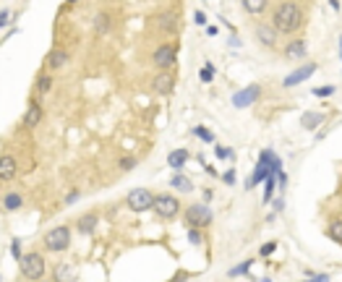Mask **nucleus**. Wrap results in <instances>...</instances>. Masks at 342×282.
<instances>
[{"label": "nucleus", "mask_w": 342, "mask_h": 282, "mask_svg": "<svg viewBox=\"0 0 342 282\" xmlns=\"http://www.w3.org/2000/svg\"><path fill=\"white\" fill-rule=\"evenodd\" d=\"M73 277H76V269L68 264V262H63V264L55 266V280H58V282H71Z\"/></svg>", "instance_id": "nucleus-19"}, {"label": "nucleus", "mask_w": 342, "mask_h": 282, "mask_svg": "<svg viewBox=\"0 0 342 282\" xmlns=\"http://www.w3.org/2000/svg\"><path fill=\"white\" fill-rule=\"evenodd\" d=\"M256 92H259L256 86H254V89H248V92H243L246 97H235V104H246V102H251V100L256 97Z\"/></svg>", "instance_id": "nucleus-25"}, {"label": "nucleus", "mask_w": 342, "mask_h": 282, "mask_svg": "<svg viewBox=\"0 0 342 282\" xmlns=\"http://www.w3.org/2000/svg\"><path fill=\"white\" fill-rule=\"evenodd\" d=\"M241 6L248 16H261L269 10V0H241Z\"/></svg>", "instance_id": "nucleus-15"}, {"label": "nucleus", "mask_w": 342, "mask_h": 282, "mask_svg": "<svg viewBox=\"0 0 342 282\" xmlns=\"http://www.w3.org/2000/svg\"><path fill=\"white\" fill-rule=\"evenodd\" d=\"M50 92H52V74H50V70H44V74L37 76V84H34V97L42 100V97H47Z\"/></svg>", "instance_id": "nucleus-14"}, {"label": "nucleus", "mask_w": 342, "mask_h": 282, "mask_svg": "<svg viewBox=\"0 0 342 282\" xmlns=\"http://www.w3.org/2000/svg\"><path fill=\"white\" fill-rule=\"evenodd\" d=\"M120 168H123V170H131V168H136V160H131V157H125V160L120 162Z\"/></svg>", "instance_id": "nucleus-27"}, {"label": "nucleus", "mask_w": 342, "mask_h": 282, "mask_svg": "<svg viewBox=\"0 0 342 282\" xmlns=\"http://www.w3.org/2000/svg\"><path fill=\"white\" fill-rule=\"evenodd\" d=\"M21 277H26V280H42L44 272H47V264H44V256L39 251H29L21 256Z\"/></svg>", "instance_id": "nucleus-2"}, {"label": "nucleus", "mask_w": 342, "mask_h": 282, "mask_svg": "<svg viewBox=\"0 0 342 282\" xmlns=\"http://www.w3.org/2000/svg\"><path fill=\"white\" fill-rule=\"evenodd\" d=\"M18 172V164L13 154H0V183H10Z\"/></svg>", "instance_id": "nucleus-11"}, {"label": "nucleus", "mask_w": 342, "mask_h": 282, "mask_svg": "<svg viewBox=\"0 0 342 282\" xmlns=\"http://www.w3.org/2000/svg\"><path fill=\"white\" fill-rule=\"evenodd\" d=\"M175 58H178V47L175 44H159L157 50H154V55H152V63L165 70V68H173L175 66Z\"/></svg>", "instance_id": "nucleus-8"}, {"label": "nucleus", "mask_w": 342, "mask_h": 282, "mask_svg": "<svg viewBox=\"0 0 342 282\" xmlns=\"http://www.w3.org/2000/svg\"><path fill=\"white\" fill-rule=\"evenodd\" d=\"M42 115H44V110H42V104H39V100L34 97L31 102H29V108H26V112H24V123L26 128H34V126H39V120H42Z\"/></svg>", "instance_id": "nucleus-12"}, {"label": "nucleus", "mask_w": 342, "mask_h": 282, "mask_svg": "<svg viewBox=\"0 0 342 282\" xmlns=\"http://www.w3.org/2000/svg\"><path fill=\"white\" fill-rule=\"evenodd\" d=\"M125 202H128V209H131V212H146V209H152L154 194L146 191V188H133Z\"/></svg>", "instance_id": "nucleus-6"}, {"label": "nucleus", "mask_w": 342, "mask_h": 282, "mask_svg": "<svg viewBox=\"0 0 342 282\" xmlns=\"http://www.w3.org/2000/svg\"><path fill=\"white\" fill-rule=\"evenodd\" d=\"M159 29H162V34H175L178 32V14H173V10H167V14H162L157 18Z\"/></svg>", "instance_id": "nucleus-16"}, {"label": "nucleus", "mask_w": 342, "mask_h": 282, "mask_svg": "<svg viewBox=\"0 0 342 282\" xmlns=\"http://www.w3.org/2000/svg\"><path fill=\"white\" fill-rule=\"evenodd\" d=\"M327 235H329L335 243H342V220H332V222H329Z\"/></svg>", "instance_id": "nucleus-20"}, {"label": "nucleus", "mask_w": 342, "mask_h": 282, "mask_svg": "<svg viewBox=\"0 0 342 282\" xmlns=\"http://www.w3.org/2000/svg\"><path fill=\"white\" fill-rule=\"evenodd\" d=\"M68 63V52L63 50V47H52V50L47 52V58H44V66H47V70H58Z\"/></svg>", "instance_id": "nucleus-13"}, {"label": "nucleus", "mask_w": 342, "mask_h": 282, "mask_svg": "<svg viewBox=\"0 0 342 282\" xmlns=\"http://www.w3.org/2000/svg\"><path fill=\"white\" fill-rule=\"evenodd\" d=\"M186 160H188V152H186V149H178V152L170 154V164H173V168H180Z\"/></svg>", "instance_id": "nucleus-21"}, {"label": "nucleus", "mask_w": 342, "mask_h": 282, "mask_svg": "<svg viewBox=\"0 0 342 282\" xmlns=\"http://www.w3.org/2000/svg\"><path fill=\"white\" fill-rule=\"evenodd\" d=\"M306 52H309V44H306L303 37H293L288 44H285V50H282V58L285 60H290V63H298L306 58Z\"/></svg>", "instance_id": "nucleus-9"}, {"label": "nucleus", "mask_w": 342, "mask_h": 282, "mask_svg": "<svg viewBox=\"0 0 342 282\" xmlns=\"http://www.w3.org/2000/svg\"><path fill=\"white\" fill-rule=\"evenodd\" d=\"M311 70H314V66H306V68H303V70H298V74H295L293 78H288V84H295L298 78H301V81H303V78H309V76H311Z\"/></svg>", "instance_id": "nucleus-24"}, {"label": "nucleus", "mask_w": 342, "mask_h": 282, "mask_svg": "<svg viewBox=\"0 0 342 282\" xmlns=\"http://www.w3.org/2000/svg\"><path fill=\"white\" fill-rule=\"evenodd\" d=\"M254 37L259 44H264V47H277L280 42V32L272 26L269 21H259L256 24V29H254Z\"/></svg>", "instance_id": "nucleus-7"}, {"label": "nucleus", "mask_w": 342, "mask_h": 282, "mask_svg": "<svg viewBox=\"0 0 342 282\" xmlns=\"http://www.w3.org/2000/svg\"><path fill=\"white\" fill-rule=\"evenodd\" d=\"M152 209L159 220H175L180 214V198L175 194H157L152 202Z\"/></svg>", "instance_id": "nucleus-3"}, {"label": "nucleus", "mask_w": 342, "mask_h": 282, "mask_svg": "<svg viewBox=\"0 0 342 282\" xmlns=\"http://www.w3.org/2000/svg\"><path fill=\"white\" fill-rule=\"evenodd\" d=\"M183 220H186L188 228H207L212 222V212H209V206H204V204H191L183 212Z\"/></svg>", "instance_id": "nucleus-5"}, {"label": "nucleus", "mask_w": 342, "mask_h": 282, "mask_svg": "<svg viewBox=\"0 0 342 282\" xmlns=\"http://www.w3.org/2000/svg\"><path fill=\"white\" fill-rule=\"evenodd\" d=\"M97 214L92 212V214H84V217H78V222H76V228H78V232H84V235H89V232H94V228H97Z\"/></svg>", "instance_id": "nucleus-18"}, {"label": "nucleus", "mask_w": 342, "mask_h": 282, "mask_svg": "<svg viewBox=\"0 0 342 282\" xmlns=\"http://www.w3.org/2000/svg\"><path fill=\"white\" fill-rule=\"evenodd\" d=\"M303 8L298 0H280V3L272 8V26L280 32V37H293L295 32L303 26Z\"/></svg>", "instance_id": "nucleus-1"}, {"label": "nucleus", "mask_w": 342, "mask_h": 282, "mask_svg": "<svg viewBox=\"0 0 342 282\" xmlns=\"http://www.w3.org/2000/svg\"><path fill=\"white\" fill-rule=\"evenodd\" d=\"M42 243H44V248L52 251V254L65 251L68 246H71V228H68V225H58V228L47 230V232H44V238H42Z\"/></svg>", "instance_id": "nucleus-4"}, {"label": "nucleus", "mask_w": 342, "mask_h": 282, "mask_svg": "<svg viewBox=\"0 0 342 282\" xmlns=\"http://www.w3.org/2000/svg\"><path fill=\"white\" fill-rule=\"evenodd\" d=\"M76 196H78V194H76V191H71V194L65 196V204H71V202H76Z\"/></svg>", "instance_id": "nucleus-31"}, {"label": "nucleus", "mask_w": 342, "mask_h": 282, "mask_svg": "<svg viewBox=\"0 0 342 282\" xmlns=\"http://www.w3.org/2000/svg\"><path fill=\"white\" fill-rule=\"evenodd\" d=\"M8 18H10V14H8V10H3V14H0V26H3V24H8Z\"/></svg>", "instance_id": "nucleus-30"}, {"label": "nucleus", "mask_w": 342, "mask_h": 282, "mask_svg": "<svg viewBox=\"0 0 342 282\" xmlns=\"http://www.w3.org/2000/svg\"><path fill=\"white\" fill-rule=\"evenodd\" d=\"M173 188H178V191H191V183L186 180V175H175V178H173Z\"/></svg>", "instance_id": "nucleus-22"}, {"label": "nucleus", "mask_w": 342, "mask_h": 282, "mask_svg": "<svg viewBox=\"0 0 342 282\" xmlns=\"http://www.w3.org/2000/svg\"><path fill=\"white\" fill-rule=\"evenodd\" d=\"M199 134H201V138H204V141H212V136H209L207 128H199Z\"/></svg>", "instance_id": "nucleus-29"}, {"label": "nucleus", "mask_w": 342, "mask_h": 282, "mask_svg": "<svg viewBox=\"0 0 342 282\" xmlns=\"http://www.w3.org/2000/svg\"><path fill=\"white\" fill-rule=\"evenodd\" d=\"M24 206V196H21L18 191H8L5 196H3V209L5 212H16V209H21Z\"/></svg>", "instance_id": "nucleus-17"}, {"label": "nucleus", "mask_w": 342, "mask_h": 282, "mask_svg": "<svg viewBox=\"0 0 342 282\" xmlns=\"http://www.w3.org/2000/svg\"><path fill=\"white\" fill-rule=\"evenodd\" d=\"M335 92V86H324V89H314V94H319V97H329V94Z\"/></svg>", "instance_id": "nucleus-26"}, {"label": "nucleus", "mask_w": 342, "mask_h": 282, "mask_svg": "<svg viewBox=\"0 0 342 282\" xmlns=\"http://www.w3.org/2000/svg\"><path fill=\"white\" fill-rule=\"evenodd\" d=\"M68 3H76V0H68Z\"/></svg>", "instance_id": "nucleus-32"}, {"label": "nucleus", "mask_w": 342, "mask_h": 282, "mask_svg": "<svg viewBox=\"0 0 342 282\" xmlns=\"http://www.w3.org/2000/svg\"><path fill=\"white\" fill-rule=\"evenodd\" d=\"M175 89V74H167V68H165V74H157L154 81H152V92L159 94V97H167V94H173Z\"/></svg>", "instance_id": "nucleus-10"}, {"label": "nucleus", "mask_w": 342, "mask_h": 282, "mask_svg": "<svg viewBox=\"0 0 342 282\" xmlns=\"http://www.w3.org/2000/svg\"><path fill=\"white\" fill-rule=\"evenodd\" d=\"M97 32H99V34H107V32H110V21H107L105 14L97 16Z\"/></svg>", "instance_id": "nucleus-23"}, {"label": "nucleus", "mask_w": 342, "mask_h": 282, "mask_svg": "<svg viewBox=\"0 0 342 282\" xmlns=\"http://www.w3.org/2000/svg\"><path fill=\"white\" fill-rule=\"evenodd\" d=\"M201 78H204V81H212V66H207V68H204V74H201Z\"/></svg>", "instance_id": "nucleus-28"}]
</instances>
